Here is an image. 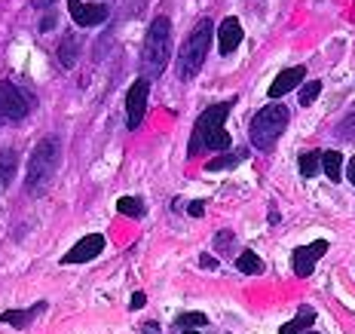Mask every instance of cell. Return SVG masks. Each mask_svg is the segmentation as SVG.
Returning a JSON list of instances; mask_svg holds the SVG:
<instances>
[{
	"mask_svg": "<svg viewBox=\"0 0 355 334\" xmlns=\"http://www.w3.org/2000/svg\"><path fill=\"white\" fill-rule=\"evenodd\" d=\"M233 101H218V105L205 108L196 117V126L190 132L187 153L190 157H202V153H227L233 151L230 135H227V114H230Z\"/></svg>",
	"mask_w": 355,
	"mask_h": 334,
	"instance_id": "cell-1",
	"label": "cell"
},
{
	"mask_svg": "<svg viewBox=\"0 0 355 334\" xmlns=\"http://www.w3.org/2000/svg\"><path fill=\"white\" fill-rule=\"evenodd\" d=\"M172 56V22L166 16H157L150 22L144 34V47H141V77L157 80L168 65Z\"/></svg>",
	"mask_w": 355,
	"mask_h": 334,
	"instance_id": "cell-2",
	"label": "cell"
},
{
	"mask_svg": "<svg viewBox=\"0 0 355 334\" xmlns=\"http://www.w3.org/2000/svg\"><path fill=\"white\" fill-rule=\"evenodd\" d=\"M211 40H214V22L211 19H199L196 28L187 34V40L181 43V53H178V77L181 80H193L199 68L205 65L209 58V49H211Z\"/></svg>",
	"mask_w": 355,
	"mask_h": 334,
	"instance_id": "cell-3",
	"label": "cell"
},
{
	"mask_svg": "<svg viewBox=\"0 0 355 334\" xmlns=\"http://www.w3.org/2000/svg\"><path fill=\"white\" fill-rule=\"evenodd\" d=\"M288 120H291V110L285 105H270L263 110H257L248 123V141L254 151L270 153L276 147V141L282 138V132L288 129Z\"/></svg>",
	"mask_w": 355,
	"mask_h": 334,
	"instance_id": "cell-4",
	"label": "cell"
},
{
	"mask_svg": "<svg viewBox=\"0 0 355 334\" xmlns=\"http://www.w3.org/2000/svg\"><path fill=\"white\" fill-rule=\"evenodd\" d=\"M58 157H62V144H58L55 135H46L43 141H37V147L31 151V160H28V178L25 187L31 194H43L53 181L55 169H58Z\"/></svg>",
	"mask_w": 355,
	"mask_h": 334,
	"instance_id": "cell-5",
	"label": "cell"
},
{
	"mask_svg": "<svg viewBox=\"0 0 355 334\" xmlns=\"http://www.w3.org/2000/svg\"><path fill=\"white\" fill-rule=\"evenodd\" d=\"M28 110H31V101H28V95L21 92L16 83H0V120L6 123H21L28 117Z\"/></svg>",
	"mask_w": 355,
	"mask_h": 334,
	"instance_id": "cell-6",
	"label": "cell"
},
{
	"mask_svg": "<svg viewBox=\"0 0 355 334\" xmlns=\"http://www.w3.org/2000/svg\"><path fill=\"white\" fill-rule=\"evenodd\" d=\"M147 95H150V80L147 77H138L135 83L129 86V92H125V126H129L132 132L141 126L144 114H147Z\"/></svg>",
	"mask_w": 355,
	"mask_h": 334,
	"instance_id": "cell-7",
	"label": "cell"
},
{
	"mask_svg": "<svg viewBox=\"0 0 355 334\" xmlns=\"http://www.w3.org/2000/svg\"><path fill=\"white\" fill-rule=\"evenodd\" d=\"M324 255H328V240H313V242H306V246H297V249L291 251L294 273H297L300 279L313 276L315 264H319Z\"/></svg>",
	"mask_w": 355,
	"mask_h": 334,
	"instance_id": "cell-8",
	"label": "cell"
},
{
	"mask_svg": "<svg viewBox=\"0 0 355 334\" xmlns=\"http://www.w3.org/2000/svg\"><path fill=\"white\" fill-rule=\"evenodd\" d=\"M101 251H105V236L89 233V236H83V240H77V246L62 258V264H89L92 258H98Z\"/></svg>",
	"mask_w": 355,
	"mask_h": 334,
	"instance_id": "cell-9",
	"label": "cell"
},
{
	"mask_svg": "<svg viewBox=\"0 0 355 334\" xmlns=\"http://www.w3.org/2000/svg\"><path fill=\"white\" fill-rule=\"evenodd\" d=\"M71 19L77 22L80 28H95L107 19V6L105 3H83V0H68Z\"/></svg>",
	"mask_w": 355,
	"mask_h": 334,
	"instance_id": "cell-10",
	"label": "cell"
},
{
	"mask_svg": "<svg viewBox=\"0 0 355 334\" xmlns=\"http://www.w3.org/2000/svg\"><path fill=\"white\" fill-rule=\"evenodd\" d=\"M242 37H245V31H242V22L236 16H227L218 25V53L220 56H230L233 49L242 43Z\"/></svg>",
	"mask_w": 355,
	"mask_h": 334,
	"instance_id": "cell-11",
	"label": "cell"
},
{
	"mask_svg": "<svg viewBox=\"0 0 355 334\" xmlns=\"http://www.w3.org/2000/svg\"><path fill=\"white\" fill-rule=\"evenodd\" d=\"M303 77H306V68H303V65H297V68H285V71L270 83V92H266V95H270L272 101H279L282 95L291 92V89H297V86L303 83Z\"/></svg>",
	"mask_w": 355,
	"mask_h": 334,
	"instance_id": "cell-12",
	"label": "cell"
},
{
	"mask_svg": "<svg viewBox=\"0 0 355 334\" xmlns=\"http://www.w3.org/2000/svg\"><path fill=\"white\" fill-rule=\"evenodd\" d=\"M40 313H46V301L34 303L31 310H3V313H0V322L12 325V328H28Z\"/></svg>",
	"mask_w": 355,
	"mask_h": 334,
	"instance_id": "cell-13",
	"label": "cell"
},
{
	"mask_svg": "<svg viewBox=\"0 0 355 334\" xmlns=\"http://www.w3.org/2000/svg\"><path fill=\"white\" fill-rule=\"evenodd\" d=\"M248 157L245 147H239V151H227V153H218V157H211L209 162H205V172H227V169L239 166L242 160Z\"/></svg>",
	"mask_w": 355,
	"mask_h": 334,
	"instance_id": "cell-14",
	"label": "cell"
},
{
	"mask_svg": "<svg viewBox=\"0 0 355 334\" xmlns=\"http://www.w3.org/2000/svg\"><path fill=\"white\" fill-rule=\"evenodd\" d=\"M315 310L313 307H300L297 310V316L291 319V322H285L282 328H279V334H303V331H309V325L315 322Z\"/></svg>",
	"mask_w": 355,
	"mask_h": 334,
	"instance_id": "cell-15",
	"label": "cell"
},
{
	"mask_svg": "<svg viewBox=\"0 0 355 334\" xmlns=\"http://www.w3.org/2000/svg\"><path fill=\"white\" fill-rule=\"evenodd\" d=\"M236 270L245 273V276H261V273H263V261L257 258V251L245 249V251H239V255H236Z\"/></svg>",
	"mask_w": 355,
	"mask_h": 334,
	"instance_id": "cell-16",
	"label": "cell"
},
{
	"mask_svg": "<svg viewBox=\"0 0 355 334\" xmlns=\"http://www.w3.org/2000/svg\"><path fill=\"white\" fill-rule=\"evenodd\" d=\"M77 58H80V37L68 34L62 40V47H58V62H62V68H73Z\"/></svg>",
	"mask_w": 355,
	"mask_h": 334,
	"instance_id": "cell-17",
	"label": "cell"
},
{
	"mask_svg": "<svg viewBox=\"0 0 355 334\" xmlns=\"http://www.w3.org/2000/svg\"><path fill=\"white\" fill-rule=\"evenodd\" d=\"M16 166H19V153L16 151H0V187H10L12 184V175H16Z\"/></svg>",
	"mask_w": 355,
	"mask_h": 334,
	"instance_id": "cell-18",
	"label": "cell"
},
{
	"mask_svg": "<svg viewBox=\"0 0 355 334\" xmlns=\"http://www.w3.org/2000/svg\"><path fill=\"white\" fill-rule=\"evenodd\" d=\"M322 172L334 184L343 178V157H340V151H322Z\"/></svg>",
	"mask_w": 355,
	"mask_h": 334,
	"instance_id": "cell-19",
	"label": "cell"
},
{
	"mask_svg": "<svg viewBox=\"0 0 355 334\" xmlns=\"http://www.w3.org/2000/svg\"><path fill=\"white\" fill-rule=\"evenodd\" d=\"M300 175L303 178H315L322 172V151H306V153H300Z\"/></svg>",
	"mask_w": 355,
	"mask_h": 334,
	"instance_id": "cell-20",
	"label": "cell"
},
{
	"mask_svg": "<svg viewBox=\"0 0 355 334\" xmlns=\"http://www.w3.org/2000/svg\"><path fill=\"white\" fill-rule=\"evenodd\" d=\"M116 212H120V215H129V218H144V215H147V206H144L138 197H120V199H116Z\"/></svg>",
	"mask_w": 355,
	"mask_h": 334,
	"instance_id": "cell-21",
	"label": "cell"
},
{
	"mask_svg": "<svg viewBox=\"0 0 355 334\" xmlns=\"http://www.w3.org/2000/svg\"><path fill=\"white\" fill-rule=\"evenodd\" d=\"M214 249H218V255H236L233 230H218V233H214Z\"/></svg>",
	"mask_w": 355,
	"mask_h": 334,
	"instance_id": "cell-22",
	"label": "cell"
},
{
	"mask_svg": "<svg viewBox=\"0 0 355 334\" xmlns=\"http://www.w3.org/2000/svg\"><path fill=\"white\" fill-rule=\"evenodd\" d=\"M205 322H209V316H205V313H181V316L175 319V325H178L181 331H187V328H202Z\"/></svg>",
	"mask_w": 355,
	"mask_h": 334,
	"instance_id": "cell-23",
	"label": "cell"
},
{
	"mask_svg": "<svg viewBox=\"0 0 355 334\" xmlns=\"http://www.w3.org/2000/svg\"><path fill=\"white\" fill-rule=\"evenodd\" d=\"M319 92H322V80H309V83H303V89H300V105L309 108L315 99H319Z\"/></svg>",
	"mask_w": 355,
	"mask_h": 334,
	"instance_id": "cell-24",
	"label": "cell"
},
{
	"mask_svg": "<svg viewBox=\"0 0 355 334\" xmlns=\"http://www.w3.org/2000/svg\"><path fill=\"white\" fill-rule=\"evenodd\" d=\"M337 138L355 144V114H346L343 120H340V126H337Z\"/></svg>",
	"mask_w": 355,
	"mask_h": 334,
	"instance_id": "cell-25",
	"label": "cell"
},
{
	"mask_svg": "<svg viewBox=\"0 0 355 334\" xmlns=\"http://www.w3.org/2000/svg\"><path fill=\"white\" fill-rule=\"evenodd\" d=\"M202 212H205L202 199H193V203H187V215H190V218H202Z\"/></svg>",
	"mask_w": 355,
	"mask_h": 334,
	"instance_id": "cell-26",
	"label": "cell"
},
{
	"mask_svg": "<svg viewBox=\"0 0 355 334\" xmlns=\"http://www.w3.org/2000/svg\"><path fill=\"white\" fill-rule=\"evenodd\" d=\"M144 303H147V294L144 292H135V294H132V301H129V307L132 310H141Z\"/></svg>",
	"mask_w": 355,
	"mask_h": 334,
	"instance_id": "cell-27",
	"label": "cell"
},
{
	"mask_svg": "<svg viewBox=\"0 0 355 334\" xmlns=\"http://www.w3.org/2000/svg\"><path fill=\"white\" fill-rule=\"evenodd\" d=\"M199 264H202L205 270H218V258H211V255H199Z\"/></svg>",
	"mask_w": 355,
	"mask_h": 334,
	"instance_id": "cell-28",
	"label": "cell"
},
{
	"mask_svg": "<svg viewBox=\"0 0 355 334\" xmlns=\"http://www.w3.org/2000/svg\"><path fill=\"white\" fill-rule=\"evenodd\" d=\"M55 28V16H46V19H40V31H53Z\"/></svg>",
	"mask_w": 355,
	"mask_h": 334,
	"instance_id": "cell-29",
	"label": "cell"
},
{
	"mask_svg": "<svg viewBox=\"0 0 355 334\" xmlns=\"http://www.w3.org/2000/svg\"><path fill=\"white\" fill-rule=\"evenodd\" d=\"M346 178H349V184L355 187V157H352L349 162H346Z\"/></svg>",
	"mask_w": 355,
	"mask_h": 334,
	"instance_id": "cell-30",
	"label": "cell"
},
{
	"mask_svg": "<svg viewBox=\"0 0 355 334\" xmlns=\"http://www.w3.org/2000/svg\"><path fill=\"white\" fill-rule=\"evenodd\" d=\"M141 334H159V325L157 322H144L141 325Z\"/></svg>",
	"mask_w": 355,
	"mask_h": 334,
	"instance_id": "cell-31",
	"label": "cell"
},
{
	"mask_svg": "<svg viewBox=\"0 0 355 334\" xmlns=\"http://www.w3.org/2000/svg\"><path fill=\"white\" fill-rule=\"evenodd\" d=\"M53 0H34V6H49Z\"/></svg>",
	"mask_w": 355,
	"mask_h": 334,
	"instance_id": "cell-32",
	"label": "cell"
},
{
	"mask_svg": "<svg viewBox=\"0 0 355 334\" xmlns=\"http://www.w3.org/2000/svg\"><path fill=\"white\" fill-rule=\"evenodd\" d=\"M184 334H199V331H196V328H187V331H184Z\"/></svg>",
	"mask_w": 355,
	"mask_h": 334,
	"instance_id": "cell-33",
	"label": "cell"
},
{
	"mask_svg": "<svg viewBox=\"0 0 355 334\" xmlns=\"http://www.w3.org/2000/svg\"><path fill=\"white\" fill-rule=\"evenodd\" d=\"M303 334H319V331H313V328H309V331H303Z\"/></svg>",
	"mask_w": 355,
	"mask_h": 334,
	"instance_id": "cell-34",
	"label": "cell"
}]
</instances>
